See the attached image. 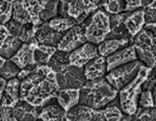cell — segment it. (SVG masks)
I'll return each instance as SVG.
<instances>
[{
  "label": "cell",
  "instance_id": "cell-1",
  "mask_svg": "<svg viewBox=\"0 0 156 121\" xmlns=\"http://www.w3.org/2000/svg\"><path fill=\"white\" fill-rule=\"evenodd\" d=\"M58 91L56 74L48 65H38L30 75L21 80V99L37 107L56 99Z\"/></svg>",
  "mask_w": 156,
  "mask_h": 121
},
{
  "label": "cell",
  "instance_id": "cell-2",
  "mask_svg": "<svg viewBox=\"0 0 156 121\" xmlns=\"http://www.w3.org/2000/svg\"><path fill=\"white\" fill-rule=\"evenodd\" d=\"M118 96V91L105 77L87 80L80 89L79 103L94 109L104 108Z\"/></svg>",
  "mask_w": 156,
  "mask_h": 121
},
{
  "label": "cell",
  "instance_id": "cell-3",
  "mask_svg": "<svg viewBox=\"0 0 156 121\" xmlns=\"http://www.w3.org/2000/svg\"><path fill=\"white\" fill-rule=\"evenodd\" d=\"M151 69L152 68L143 65L131 82L118 91L119 106L124 114L133 117L136 112V109L139 107V97L143 90V83L149 77Z\"/></svg>",
  "mask_w": 156,
  "mask_h": 121
},
{
  "label": "cell",
  "instance_id": "cell-4",
  "mask_svg": "<svg viewBox=\"0 0 156 121\" xmlns=\"http://www.w3.org/2000/svg\"><path fill=\"white\" fill-rule=\"evenodd\" d=\"M83 25L87 41L97 46L107 38L112 29L110 15L102 9H98L95 12L89 15V17L83 22Z\"/></svg>",
  "mask_w": 156,
  "mask_h": 121
},
{
  "label": "cell",
  "instance_id": "cell-5",
  "mask_svg": "<svg viewBox=\"0 0 156 121\" xmlns=\"http://www.w3.org/2000/svg\"><path fill=\"white\" fill-rule=\"evenodd\" d=\"M48 0H15L13 2L12 19L22 24H42L40 19Z\"/></svg>",
  "mask_w": 156,
  "mask_h": 121
},
{
  "label": "cell",
  "instance_id": "cell-6",
  "mask_svg": "<svg viewBox=\"0 0 156 121\" xmlns=\"http://www.w3.org/2000/svg\"><path fill=\"white\" fill-rule=\"evenodd\" d=\"M138 60L149 68L156 66V36L149 29H141L133 38Z\"/></svg>",
  "mask_w": 156,
  "mask_h": 121
},
{
  "label": "cell",
  "instance_id": "cell-7",
  "mask_svg": "<svg viewBox=\"0 0 156 121\" xmlns=\"http://www.w3.org/2000/svg\"><path fill=\"white\" fill-rule=\"evenodd\" d=\"M143 65L144 64L140 60H136L107 71L105 78L117 91H119L125 85L131 82Z\"/></svg>",
  "mask_w": 156,
  "mask_h": 121
},
{
  "label": "cell",
  "instance_id": "cell-8",
  "mask_svg": "<svg viewBox=\"0 0 156 121\" xmlns=\"http://www.w3.org/2000/svg\"><path fill=\"white\" fill-rule=\"evenodd\" d=\"M55 74L60 89H81L87 81L83 68L73 66L69 63L58 68Z\"/></svg>",
  "mask_w": 156,
  "mask_h": 121
},
{
  "label": "cell",
  "instance_id": "cell-9",
  "mask_svg": "<svg viewBox=\"0 0 156 121\" xmlns=\"http://www.w3.org/2000/svg\"><path fill=\"white\" fill-rule=\"evenodd\" d=\"M86 42L87 38L85 35V25L81 23L75 25L66 33H64L61 41L58 42V49L64 52H72Z\"/></svg>",
  "mask_w": 156,
  "mask_h": 121
},
{
  "label": "cell",
  "instance_id": "cell-10",
  "mask_svg": "<svg viewBox=\"0 0 156 121\" xmlns=\"http://www.w3.org/2000/svg\"><path fill=\"white\" fill-rule=\"evenodd\" d=\"M98 46L91 42H86L83 46L78 47L74 51L69 52V64L73 66L83 68L90 60L99 56Z\"/></svg>",
  "mask_w": 156,
  "mask_h": 121
},
{
  "label": "cell",
  "instance_id": "cell-11",
  "mask_svg": "<svg viewBox=\"0 0 156 121\" xmlns=\"http://www.w3.org/2000/svg\"><path fill=\"white\" fill-rule=\"evenodd\" d=\"M38 44L39 42L37 41L36 38L29 42H23L21 48L19 49V51L10 60H13L21 69L30 65H37L36 60H35V51H36Z\"/></svg>",
  "mask_w": 156,
  "mask_h": 121
},
{
  "label": "cell",
  "instance_id": "cell-12",
  "mask_svg": "<svg viewBox=\"0 0 156 121\" xmlns=\"http://www.w3.org/2000/svg\"><path fill=\"white\" fill-rule=\"evenodd\" d=\"M138 60V56H136V48H134L133 43L129 44V46L125 47V48L120 49L115 53L111 54L110 56L106 57L107 62V71L114 69V68L118 67L120 65H124V64L130 63V62H133V60Z\"/></svg>",
  "mask_w": 156,
  "mask_h": 121
},
{
  "label": "cell",
  "instance_id": "cell-13",
  "mask_svg": "<svg viewBox=\"0 0 156 121\" xmlns=\"http://www.w3.org/2000/svg\"><path fill=\"white\" fill-rule=\"evenodd\" d=\"M1 96V106L14 107L21 99V80L19 78L8 80L5 92Z\"/></svg>",
  "mask_w": 156,
  "mask_h": 121
},
{
  "label": "cell",
  "instance_id": "cell-14",
  "mask_svg": "<svg viewBox=\"0 0 156 121\" xmlns=\"http://www.w3.org/2000/svg\"><path fill=\"white\" fill-rule=\"evenodd\" d=\"M41 107H37L29 104L26 101L20 99L19 103L13 107L14 121H28L37 120L39 118Z\"/></svg>",
  "mask_w": 156,
  "mask_h": 121
},
{
  "label": "cell",
  "instance_id": "cell-15",
  "mask_svg": "<svg viewBox=\"0 0 156 121\" xmlns=\"http://www.w3.org/2000/svg\"><path fill=\"white\" fill-rule=\"evenodd\" d=\"M64 34L55 32L53 28L50 27L48 21L44 22L41 25H39L38 30L36 34V39L39 43L47 44V46H52L58 48V42L61 41L62 37Z\"/></svg>",
  "mask_w": 156,
  "mask_h": 121
},
{
  "label": "cell",
  "instance_id": "cell-16",
  "mask_svg": "<svg viewBox=\"0 0 156 121\" xmlns=\"http://www.w3.org/2000/svg\"><path fill=\"white\" fill-rule=\"evenodd\" d=\"M83 73H85V77L87 80H93L105 77V75L107 74L106 57L99 55L95 58H93L83 67Z\"/></svg>",
  "mask_w": 156,
  "mask_h": 121
},
{
  "label": "cell",
  "instance_id": "cell-17",
  "mask_svg": "<svg viewBox=\"0 0 156 121\" xmlns=\"http://www.w3.org/2000/svg\"><path fill=\"white\" fill-rule=\"evenodd\" d=\"M66 110L58 104L56 99L41 107L40 114H39V120L51 121V120H66Z\"/></svg>",
  "mask_w": 156,
  "mask_h": 121
},
{
  "label": "cell",
  "instance_id": "cell-18",
  "mask_svg": "<svg viewBox=\"0 0 156 121\" xmlns=\"http://www.w3.org/2000/svg\"><path fill=\"white\" fill-rule=\"evenodd\" d=\"M124 25L127 27L128 32L130 33L132 38H134L138 33L144 28V8H139V9L130 11L128 16L125 19Z\"/></svg>",
  "mask_w": 156,
  "mask_h": 121
},
{
  "label": "cell",
  "instance_id": "cell-19",
  "mask_svg": "<svg viewBox=\"0 0 156 121\" xmlns=\"http://www.w3.org/2000/svg\"><path fill=\"white\" fill-rule=\"evenodd\" d=\"M80 89H60L56 95V101L66 112L79 104Z\"/></svg>",
  "mask_w": 156,
  "mask_h": 121
},
{
  "label": "cell",
  "instance_id": "cell-20",
  "mask_svg": "<svg viewBox=\"0 0 156 121\" xmlns=\"http://www.w3.org/2000/svg\"><path fill=\"white\" fill-rule=\"evenodd\" d=\"M129 44H131V41L127 39H105L101 43L98 44V50L100 55L107 57Z\"/></svg>",
  "mask_w": 156,
  "mask_h": 121
},
{
  "label": "cell",
  "instance_id": "cell-21",
  "mask_svg": "<svg viewBox=\"0 0 156 121\" xmlns=\"http://www.w3.org/2000/svg\"><path fill=\"white\" fill-rule=\"evenodd\" d=\"M48 23L51 28H53L55 32L61 33V34H64V33L67 32L68 29H71L73 26L78 24L76 19H72L69 16H62L60 14L51 19L50 21H48Z\"/></svg>",
  "mask_w": 156,
  "mask_h": 121
},
{
  "label": "cell",
  "instance_id": "cell-22",
  "mask_svg": "<svg viewBox=\"0 0 156 121\" xmlns=\"http://www.w3.org/2000/svg\"><path fill=\"white\" fill-rule=\"evenodd\" d=\"M58 48L52 46L39 43L35 51V60L37 65H48L51 57L54 55Z\"/></svg>",
  "mask_w": 156,
  "mask_h": 121
},
{
  "label": "cell",
  "instance_id": "cell-23",
  "mask_svg": "<svg viewBox=\"0 0 156 121\" xmlns=\"http://www.w3.org/2000/svg\"><path fill=\"white\" fill-rule=\"evenodd\" d=\"M23 42L21 39L14 36H9L8 39L3 43H1V57H5L7 60H10L21 48Z\"/></svg>",
  "mask_w": 156,
  "mask_h": 121
},
{
  "label": "cell",
  "instance_id": "cell-24",
  "mask_svg": "<svg viewBox=\"0 0 156 121\" xmlns=\"http://www.w3.org/2000/svg\"><path fill=\"white\" fill-rule=\"evenodd\" d=\"M99 9H102L108 15L118 14L127 11V3L125 0H102Z\"/></svg>",
  "mask_w": 156,
  "mask_h": 121
},
{
  "label": "cell",
  "instance_id": "cell-25",
  "mask_svg": "<svg viewBox=\"0 0 156 121\" xmlns=\"http://www.w3.org/2000/svg\"><path fill=\"white\" fill-rule=\"evenodd\" d=\"M21 71V68L11 60H7L5 57H1V77L5 79L10 80L13 78H16L17 75Z\"/></svg>",
  "mask_w": 156,
  "mask_h": 121
},
{
  "label": "cell",
  "instance_id": "cell-26",
  "mask_svg": "<svg viewBox=\"0 0 156 121\" xmlns=\"http://www.w3.org/2000/svg\"><path fill=\"white\" fill-rule=\"evenodd\" d=\"M58 8H60V0H48L46 7L40 14V19H41L42 23L58 16Z\"/></svg>",
  "mask_w": 156,
  "mask_h": 121
},
{
  "label": "cell",
  "instance_id": "cell-27",
  "mask_svg": "<svg viewBox=\"0 0 156 121\" xmlns=\"http://www.w3.org/2000/svg\"><path fill=\"white\" fill-rule=\"evenodd\" d=\"M68 63H69V52H64L58 49L48 63V66H50L54 71H56L58 68H61L63 65Z\"/></svg>",
  "mask_w": 156,
  "mask_h": 121
},
{
  "label": "cell",
  "instance_id": "cell-28",
  "mask_svg": "<svg viewBox=\"0 0 156 121\" xmlns=\"http://www.w3.org/2000/svg\"><path fill=\"white\" fill-rule=\"evenodd\" d=\"M0 22L1 25L7 24L9 21L12 19L13 14V2L10 0H0Z\"/></svg>",
  "mask_w": 156,
  "mask_h": 121
},
{
  "label": "cell",
  "instance_id": "cell-29",
  "mask_svg": "<svg viewBox=\"0 0 156 121\" xmlns=\"http://www.w3.org/2000/svg\"><path fill=\"white\" fill-rule=\"evenodd\" d=\"M133 120H144V121H156V107L143 108L138 107L136 112L132 117Z\"/></svg>",
  "mask_w": 156,
  "mask_h": 121
},
{
  "label": "cell",
  "instance_id": "cell-30",
  "mask_svg": "<svg viewBox=\"0 0 156 121\" xmlns=\"http://www.w3.org/2000/svg\"><path fill=\"white\" fill-rule=\"evenodd\" d=\"M106 39H127V40H130L131 43L133 41V38L131 37L130 33L128 32V29L124 25V23L118 25V26L112 27L111 33L108 34Z\"/></svg>",
  "mask_w": 156,
  "mask_h": 121
},
{
  "label": "cell",
  "instance_id": "cell-31",
  "mask_svg": "<svg viewBox=\"0 0 156 121\" xmlns=\"http://www.w3.org/2000/svg\"><path fill=\"white\" fill-rule=\"evenodd\" d=\"M38 27L37 25L34 24H24V27H23L22 34H21V41L22 42H29L32 41L33 39L36 38V34L37 30H38Z\"/></svg>",
  "mask_w": 156,
  "mask_h": 121
},
{
  "label": "cell",
  "instance_id": "cell-32",
  "mask_svg": "<svg viewBox=\"0 0 156 121\" xmlns=\"http://www.w3.org/2000/svg\"><path fill=\"white\" fill-rule=\"evenodd\" d=\"M139 106L143 108L155 107L154 105V97L151 90H142L139 97Z\"/></svg>",
  "mask_w": 156,
  "mask_h": 121
},
{
  "label": "cell",
  "instance_id": "cell-33",
  "mask_svg": "<svg viewBox=\"0 0 156 121\" xmlns=\"http://www.w3.org/2000/svg\"><path fill=\"white\" fill-rule=\"evenodd\" d=\"M5 27L8 28V30H9V33H10V35H11V36L17 37V38H20V37H21V34H22L24 24L16 22V21H14V19H12L11 21H9V22H8L7 24H5Z\"/></svg>",
  "mask_w": 156,
  "mask_h": 121
},
{
  "label": "cell",
  "instance_id": "cell-34",
  "mask_svg": "<svg viewBox=\"0 0 156 121\" xmlns=\"http://www.w3.org/2000/svg\"><path fill=\"white\" fill-rule=\"evenodd\" d=\"M144 26H156V9L146 7L144 8Z\"/></svg>",
  "mask_w": 156,
  "mask_h": 121
},
{
  "label": "cell",
  "instance_id": "cell-35",
  "mask_svg": "<svg viewBox=\"0 0 156 121\" xmlns=\"http://www.w3.org/2000/svg\"><path fill=\"white\" fill-rule=\"evenodd\" d=\"M1 120L2 121H14L13 116V107L1 106Z\"/></svg>",
  "mask_w": 156,
  "mask_h": 121
},
{
  "label": "cell",
  "instance_id": "cell-36",
  "mask_svg": "<svg viewBox=\"0 0 156 121\" xmlns=\"http://www.w3.org/2000/svg\"><path fill=\"white\" fill-rule=\"evenodd\" d=\"M37 66H38V65H30V66H27V67L22 68V69H21V71H20V74L17 75V78H19L20 80L25 79L27 76H29L35 69H36Z\"/></svg>",
  "mask_w": 156,
  "mask_h": 121
},
{
  "label": "cell",
  "instance_id": "cell-37",
  "mask_svg": "<svg viewBox=\"0 0 156 121\" xmlns=\"http://www.w3.org/2000/svg\"><path fill=\"white\" fill-rule=\"evenodd\" d=\"M127 3V11H134V10L142 8L143 0H125Z\"/></svg>",
  "mask_w": 156,
  "mask_h": 121
},
{
  "label": "cell",
  "instance_id": "cell-38",
  "mask_svg": "<svg viewBox=\"0 0 156 121\" xmlns=\"http://www.w3.org/2000/svg\"><path fill=\"white\" fill-rule=\"evenodd\" d=\"M9 36H11V35H10L5 25H1V27H0V43H3Z\"/></svg>",
  "mask_w": 156,
  "mask_h": 121
},
{
  "label": "cell",
  "instance_id": "cell-39",
  "mask_svg": "<svg viewBox=\"0 0 156 121\" xmlns=\"http://www.w3.org/2000/svg\"><path fill=\"white\" fill-rule=\"evenodd\" d=\"M7 83H8V80L5 79L3 77L0 78V94L2 95V93L5 92V87H7Z\"/></svg>",
  "mask_w": 156,
  "mask_h": 121
},
{
  "label": "cell",
  "instance_id": "cell-40",
  "mask_svg": "<svg viewBox=\"0 0 156 121\" xmlns=\"http://www.w3.org/2000/svg\"><path fill=\"white\" fill-rule=\"evenodd\" d=\"M152 93H153V97H154V105H155V107H156V83L153 89H152Z\"/></svg>",
  "mask_w": 156,
  "mask_h": 121
},
{
  "label": "cell",
  "instance_id": "cell-41",
  "mask_svg": "<svg viewBox=\"0 0 156 121\" xmlns=\"http://www.w3.org/2000/svg\"><path fill=\"white\" fill-rule=\"evenodd\" d=\"M152 0H143V2H142V8H146L147 5H150V2H151Z\"/></svg>",
  "mask_w": 156,
  "mask_h": 121
},
{
  "label": "cell",
  "instance_id": "cell-42",
  "mask_svg": "<svg viewBox=\"0 0 156 121\" xmlns=\"http://www.w3.org/2000/svg\"><path fill=\"white\" fill-rule=\"evenodd\" d=\"M147 7L150 8H154V9H156V0H152L151 2H150V5H147Z\"/></svg>",
  "mask_w": 156,
  "mask_h": 121
},
{
  "label": "cell",
  "instance_id": "cell-43",
  "mask_svg": "<svg viewBox=\"0 0 156 121\" xmlns=\"http://www.w3.org/2000/svg\"><path fill=\"white\" fill-rule=\"evenodd\" d=\"M90 1L93 3V5H98V7H99V5H100V2L102 1V0H90Z\"/></svg>",
  "mask_w": 156,
  "mask_h": 121
},
{
  "label": "cell",
  "instance_id": "cell-44",
  "mask_svg": "<svg viewBox=\"0 0 156 121\" xmlns=\"http://www.w3.org/2000/svg\"><path fill=\"white\" fill-rule=\"evenodd\" d=\"M153 70H154V73H155V75H156V66H155V67L153 68Z\"/></svg>",
  "mask_w": 156,
  "mask_h": 121
},
{
  "label": "cell",
  "instance_id": "cell-45",
  "mask_svg": "<svg viewBox=\"0 0 156 121\" xmlns=\"http://www.w3.org/2000/svg\"><path fill=\"white\" fill-rule=\"evenodd\" d=\"M10 1H12V2H14V1H15V0H10Z\"/></svg>",
  "mask_w": 156,
  "mask_h": 121
}]
</instances>
